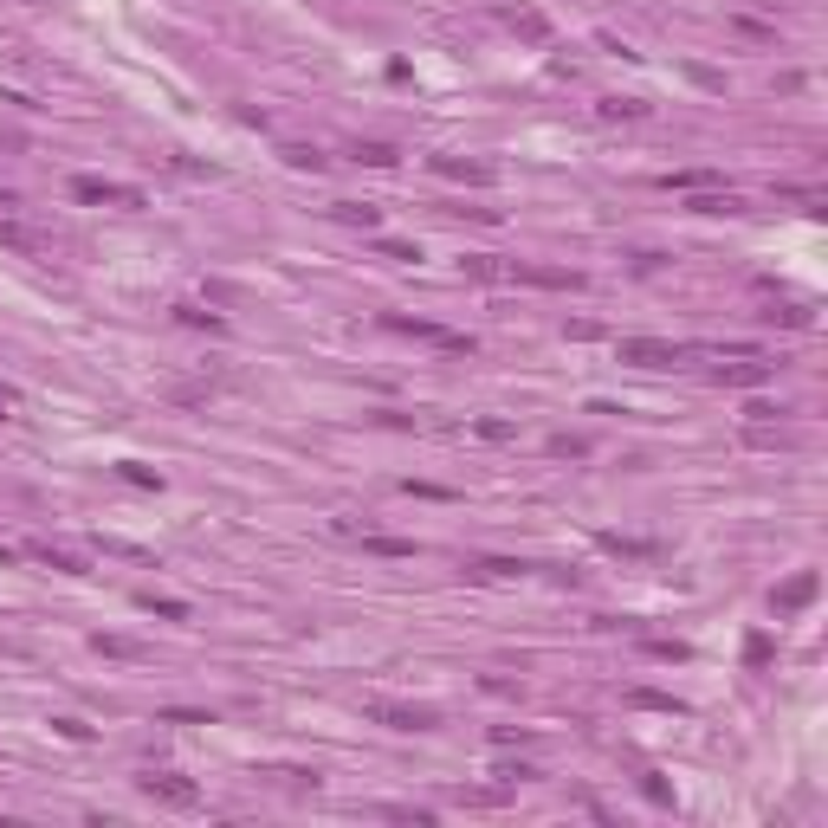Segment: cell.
<instances>
[{
    "mask_svg": "<svg viewBox=\"0 0 828 828\" xmlns=\"http://www.w3.org/2000/svg\"><path fill=\"white\" fill-rule=\"evenodd\" d=\"M91 647H98V654H110V660H149V647H142V641H130V634H98Z\"/></svg>",
    "mask_w": 828,
    "mask_h": 828,
    "instance_id": "cell-10",
    "label": "cell"
},
{
    "mask_svg": "<svg viewBox=\"0 0 828 828\" xmlns=\"http://www.w3.org/2000/svg\"><path fill=\"white\" fill-rule=\"evenodd\" d=\"M550 454H570V460H589V440H576V434H557V440H550Z\"/></svg>",
    "mask_w": 828,
    "mask_h": 828,
    "instance_id": "cell-22",
    "label": "cell"
},
{
    "mask_svg": "<svg viewBox=\"0 0 828 828\" xmlns=\"http://www.w3.org/2000/svg\"><path fill=\"white\" fill-rule=\"evenodd\" d=\"M473 434H479V440H511V434H518V427H511V421H479V427H473Z\"/></svg>",
    "mask_w": 828,
    "mask_h": 828,
    "instance_id": "cell-25",
    "label": "cell"
},
{
    "mask_svg": "<svg viewBox=\"0 0 828 828\" xmlns=\"http://www.w3.org/2000/svg\"><path fill=\"white\" fill-rule=\"evenodd\" d=\"M26 557H33V563H46V570H58V576H85V563H79V557H71V550H52V544H33Z\"/></svg>",
    "mask_w": 828,
    "mask_h": 828,
    "instance_id": "cell-9",
    "label": "cell"
},
{
    "mask_svg": "<svg viewBox=\"0 0 828 828\" xmlns=\"http://www.w3.org/2000/svg\"><path fill=\"white\" fill-rule=\"evenodd\" d=\"M14 414H20V389L0 383V421H14Z\"/></svg>",
    "mask_w": 828,
    "mask_h": 828,
    "instance_id": "cell-27",
    "label": "cell"
},
{
    "mask_svg": "<svg viewBox=\"0 0 828 828\" xmlns=\"http://www.w3.org/2000/svg\"><path fill=\"white\" fill-rule=\"evenodd\" d=\"M434 175H454V182H473V188H492V182H498V169H486V162H460V156H434Z\"/></svg>",
    "mask_w": 828,
    "mask_h": 828,
    "instance_id": "cell-6",
    "label": "cell"
},
{
    "mask_svg": "<svg viewBox=\"0 0 828 828\" xmlns=\"http://www.w3.org/2000/svg\"><path fill=\"white\" fill-rule=\"evenodd\" d=\"M362 550H375V557H395V563H408V557H414V544H402V538H362Z\"/></svg>",
    "mask_w": 828,
    "mask_h": 828,
    "instance_id": "cell-18",
    "label": "cell"
},
{
    "mask_svg": "<svg viewBox=\"0 0 828 828\" xmlns=\"http://www.w3.org/2000/svg\"><path fill=\"white\" fill-rule=\"evenodd\" d=\"M356 162H369V169H395L402 149H395V142H356Z\"/></svg>",
    "mask_w": 828,
    "mask_h": 828,
    "instance_id": "cell-12",
    "label": "cell"
},
{
    "mask_svg": "<svg viewBox=\"0 0 828 828\" xmlns=\"http://www.w3.org/2000/svg\"><path fill=\"white\" fill-rule=\"evenodd\" d=\"M524 563H511V557H479L473 563V576H486V582H505V576H518Z\"/></svg>",
    "mask_w": 828,
    "mask_h": 828,
    "instance_id": "cell-16",
    "label": "cell"
},
{
    "mask_svg": "<svg viewBox=\"0 0 828 828\" xmlns=\"http://www.w3.org/2000/svg\"><path fill=\"white\" fill-rule=\"evenodd\" d=\"M375 253H383V259H402V266L421 259V246H408V240H375Z\"/></svg>",
    "mask_w": 828,
    "mask_h": 828,
    "instance_id": "cell-20",
    "label": "cell"
},
{
    "mask_svg": "<svg viewBox=\"0 0 828 828\" xmlns=\"http://www.w3.org/2000/svg\"><path fill=\"white\" fill-rule=\"evenodd\" d=\"M52 725H58V738H71V744H85V738H91V725H79V718H52Z\"/></svg>",
    "mask_w": 828,
    "mask_h": 828,
    "instance_id": "cell-26",
    "label": "cell"
},
{
    "mask_svg": "<svg viewBox=\"0 0 828 828\" xmlns=\"http://www.w3.org/2000/svg\"><path fill=\"white\" fill-rule=\"evenodd\" d=\"M285 162H291V169H324L318 149H285Z\"/></svg>",
    "mask_w": 828,
    "mask_h": 828,
    "instance_id": "cell-24",
    "label": "cell"
},
{
    "mask_svg": "<svg viewBox=\"0 0 828 828\" xmlns=\"http://www.w3.org/2000/svg\"><path fill=\"white\" fill-rule=\"evenodd\" d=\"M687 207H693V214H731V207H738V194H731V188H725V194H718V188H693V201H687Z\"/></svg>",
    "mask_w": 828,
    "mask_h": 828,
    "instance_id": "cell-11",
    "label": "cell"
},
{
    "mask_svg": "<svg viewBox=\"0 0 828 828\" xmlns=\"http://www.w3.org/2000/svg\"><path fill=\"white\" fill-rule=\"evenodd\" d=\"M162 725H214V712H188V706H162Z\"/></svg>",
    "mask_w": 828,
    "mask_h": 828,
    "instance_id": "cell-19",
    "label": "cell"
},
{
    "mask_svg": "<svg viewBox=\"0 0 828 828\" xmlns=\"http://www.w3.org/2000/svg\"><path fill=\"white\" fill-rule=\"evenodd\" d=\"M712 375H718V383H731V389H758L764 375H770V362H758V356H738V362H718Z\"/></svg>",
    "mask_w": 828,
    "mask_h": 828,
    "instance_id": "cell-5",
    "label": "cell"
},
{
    "mask_svg": "<svg viewBox=\"0 0 828 828\" xmlns=\"http://www.w3.org/2000/svg\"><path fill=\"white\" fill-rule=\"evenodd\" d=\"M615 356H622V362H634V369H680L693 350H687V343H660V337H622V343H615Z\"/></svg>",
    "mask_w": 828,
    "mask_h": 828,
    "instance_id": "cell-1",
    "label": "cell"
},
{
    "mask_svg": "<svg viewBox=\"0 0 828 828\" xmlns=\"http://www.w3.org/2000/svg\"><path fill=\"white\" fill-rule=\"evenodd\" d=\"M602 550H615V557H660V544H647V538H615V531H602Z\"/></svg>",
    "mask_w": 828,
    "mask_h": 828,
    "instance_id": "cell-13",
    "label": "cell"
},
{
    "mask_svg": "<svg viewBox=\"0 0 828 828\" xmlns=\"http://www.w3.org/2000/svg\"><path fill=\"white\" fill-rule=\"evenodd\" d=\"M71 201H85V207H142L136 188H117V182H98V175H79V182H71Z\"/></svg>",
    "mask_w": 828,
    "mask_h": 828,
    "instance_id": "cell-4",
    "label": "cell"
},
{
    "mask_svg": "<svg viewBox=\"0 0 828 828\" xmlns=\"http://www.w3.org/2000/svg\"><path fill=\"white\" fill-rule=\"evenodd\" d=\"M0 246H14V253H26V259H52V246H46L39 234H26L20 220H0Z\"/></svg>",
    "mask_w": 828,
    "mask_h": 828,
    "instance_id": "cell-7",
    "label": "cell"
},
{
    "mask_svg": "<svg viewBox=\"0 0 828 828\" xmlns=\"http://www.w3.org/2000/svg\"><path fill=\"white\" fill-rule=\"evenodd\" d=\"M362 718L389 725V731H427V725H434V712H427V706H395V699H369V706H362Z\"/></svg>",
    "mask_w": 828,
    "mask_h": 828,
    "instance_id": "cell-3",
    "label": "cell"
},
{
    "mask_svg": "<svg viewBox=\"0 0 828 828\" xmlns=\"http://www.w3.org/2000/svg\"><path fill=\"white\" fill-rule=\"evenodd\" d=\"M595 110H602V117H641L647 104H634V98H602Z\"/></svg>",
    "mask_w": 828,
    "mask_h": 828,
    "instance_id": "cell-21",
    "label": "cell"
},
{
    "mask_svg": "<svg viewBox=\"0 0 828 828\" xmlns=\"http://www.w3.org/2000/svg\"><path fill=\"white\" fill-rule=\"evenodd\" d=\"M815 589H822L815 570H802L796 582H783V589H777V615H790V609H802V602H815Z\"/></svg>",
    "mask_w": 828,
    "mask_h": 828,
    "instance_id": "cell-8",
    "label": "cell"
},
{
    "mask_svg": "<svg viewBox=\"0 0 828 828\" xmlns=\"http://www.w3.org/2000/svg\"><path fill=\"white\" fill-rule=\"evenodd\" d=\"M136 783H142L149 802H169V809H194V802H201V783H188V777H175V770H142Z\"/></svg>",
    "mask_w": 828,
    "mask_h": 828,
    "instance_id": "cell-2",
    "label": "cell"
},
{
    "mask_svg": "<svg viewBox=\"0 0 828 828\" xmlns=\"http://www.w3.org/2000/svg\"><path fill=\"white\" fill-rule=\"evenodd\" d=\"M337 220H350V227H375V220H383V207H369V201H337Z\"/></svg>",
    "mask_w": 828,
    "mask_h": 828,
    "instance_id": "cell-14",
    "label": "cell"
},
{
    "mask_svg": "<svg viewBox=\"0 0 828 828\" xmlns=\"http://www.w3.org/2000/svg\"><path fill=\"white\" fill-rule=\"evenodd\" d=\"M117 473H123V479H130V486H162V479H156V473H149V466H136V460H123V466H117Z\"/></svg>",
    "mask_w": 828,
    "mask_h": 828,
    "instance_id": "cell-23",
    "label": "cell"
},
{
    "mask_svg": "<svg viewBox=\"0 0 828 828\" xmlns=\"http://www.w3.org/2000/svg\"><path fill=\"white\" fill-rule=\"evenodd\" d=\"M142 609L162 615V622H188V602H169V595H142Z\"/></svg>",
    "mask_w": 828,
    "mask_h": 828,
    "instance_id": "cell-17",
    "label": "cell"
},
{
    "mask_svg": "<svg viewBox=\"0 0 828 828\" xmlns=\"http://www.w3.org/2000/svg\"><path fill=\"white\" fill-rule=\"evenodd\" d=\"M175 318H182V324H194V330H214V337L227 330V318H214V311H201V305H175Z\"/></svg>",
    "mask_w": 828,
    "mask_h": 828,
    "instance_id": "cell-15",
    "label": "cell"
}]
</instances>
